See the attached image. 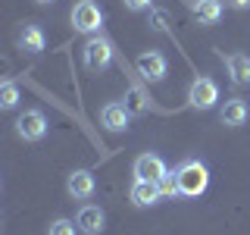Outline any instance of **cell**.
<instances>
[{"instance_id": "obj_1", "label": "cell", "mask_w": 250, "mask_h": 235, "mask_svg": "<svg viewBox=\"0 0 250 235\" xmlns=\"http://www.w3.org/2000/svg\"><path fill=\"white\" fill-rule=\"evenodd\" d=\"M178 172V188H182L185 198H200L209 185V172L200 160H185L182 166L175 169Z\"/></svg>"}, {"instance_id": "obj_7", "label": "cell", "mask_w": 250, "mask_h": 235, "mask_svg": "<svg viewBox=\"0 0 250 235\" xmlns=\"http://www.w3.org/2000/svg\"><path fill=\"white\" fill-rule=\"evenodd\" d=\"M94 188H97V179H94L91 169H75L72 176L66 179V191L72 194L75 201H88L94 194Z\"/></svg>"}, {"instance_id": "obj_11", "label": "cell", "mask_w": 250, "mask_h": 235, "mask_svg": "<svg viewBox=\"0 0 250 235\" xmlns=\"http://www.w3.org/2000/svg\"><path fill=\"white\" fill-rule=\"evenodd\" d=\"M47 47V35H44V28L41 25H35V22H25L19 31V50H25V53H41Z\"/></svg>"}, {"instance_id": "obj_16", "label": "cell", "mask_w": 250, "mask_h": 235, "mask_svg": "<svg viewBox=\"0 0 250 235\" xmlns=\"http://www.w3.org/2000/svg\"><path fill=\"white\" fill-rule=\"evenodd\" d=\"M16 104H19V88H16L13 82H3V85H0V107L13 110Z\"/></svg>"}, {"instance_id": "obj_17", "label": "cell", "mask_w": 250, "mask_h": 235, "mask_svg": "<svg viewBox=\"0 0 250 235\" xmlns=\"http://www.w3.org/2000/svg\"><path fill=\"white\" fill-rule=\"evenodd\" d=\"M160 191H163V198H175V194H182V188H178V172H166V176L160 179Z\"/></svg>"}, {"instance_id": "obj_14", "label": "cell", "mask_w": 250, "mask_h": 235, "mask_svg": "<svg viewBox=\"0 0 250 235\" xmlns=\"http://www.w3.org/2000/svg\"><path fill=\"white\" fill-rule=\"evenodd\" d=\"M222 122L225 125H231V129H238V125H244L247 122V116H250V107L244 104L241 97H231V100H225V107H222Z\"/></svg>"}, {"instance_id": "obj_13", "label": "cell", "mask_w": 250, "mask_h": 235, "mask_svg": "<svg viewBox=\"0 0 250 235\" xmlns=\"http://www.w3.org/2000/svg\"><path fill=\"white\" fill-rule=\"evenodd\" d=\"M100 122H104L106 132H125L128 129V110L122 104H106L100 110Z\"/></svg>"}, {"instance_id": "obj_19", "label": "cell", "mask_w": 250, "mask_h": 235, "mask_svg": "<svg viewBox=\"0 0 250 235\" xmlns=\"http://www.w3.org/2000/svg\"><path fill=\"white\" fill-rule=\"evenodd\" d=\"M125 3V10H131V13H138V10H147V6L153 3V0H122Z\"/></svg>"}, {"instance_id": "obj_4", "label": "cell", "mask_w": 250, "mask_h": 235, "mask_svg": "<svg viewBox=\"0 0 250 235\" xmlns=\"http://www.w3.org/2000/svg\"><path fill=\"white\" fill-rule=\"evenodd\" d=\"M82 57H84V66H88L91 72H104L109 63H113V47H109L104 38H91V41L82 47Z\"/></svg>"}, {"instance_id": "obj_12", "label": "cell", "mask_w": 250, "mask_h": 235, "mask_svg": "<svg viewBox=\"0 0 250 235\" xmlns=\"http://www.w3.org/2000/svg\"><path fill=\"white\" fill-rule=\"evenodd\" d=\"M191 13L200 19V25H216V22L222 19L225 6H222V0H194Z\"/></svg>"}, {"instance_id": "obj_9", "label": "cell", "mask_w": 250, "mask_h": 235, "mask_svg": "<svg viewBox=\"0 0 250 235\" xmlns=\"http://www.w3.org/2000/svg\"><path fill=\"white\" fill-rule=\"evenodd\" d=\"M75 223H78V229H82L84 235H100L104 226H106V213L97 207V204H84V207L78 210Z\"/></svg>"}, {"instance_id": "obj_10", "label": "cell", "mask_w": 250, "mask_h": 235, "mask_svg": "<svg viewBox=\"0 0 250 235\" xmlns=\"http://www.w3.org/2000/svg\"><path fill=\"white\" fill-rule=\"evenodd\" d=\"M166 163H163V157L156 154H141L135 160V179H147V182H160L163 176H166Z\"/></svg>"}, {"instance_id": "obj_21", "label": "cell", "mask_w": 250, "mask_h": 235, "mask_svg": "<svg viewBox=\"0 0 250 235\" xmlns=\"http://www.w3.org/2000/svg\"><path fill=\"white\" fill-rule=\"evenodd\" d=\"M38 3H50V0H38Z\"/></svg>"}, {"instance_id": "obj_6", "label": "cell", "mask_w": 250, "mask_h": 235, "mask_svg": "<svg viewBox=\"0 0 250 235\" xmlns=\"http://www.w3.org/2000/svg\"><path fill=\"white\" fill-rule=\"evenodd\" d=\"M138 72L147 78V82H163L169 72V63L166 57H163L160 50H147V53H141L138 57Z\"/></svg>"}, {"instance_id": "obj_18", "label": "cell", "mask_w": 250, "mask_h": 235, "mask_svg": "<svg viewBox=\"0 0 250 235\" xmlns=\"http://www.w3.org/2000/svg\"><path fill=\"white\" fill-rule=\"evenodd\" d=\"M75 229H78V223H72V219H53L47 235H75Z\"/></svg>"}, {"instance_id": "obj_8", "label": "cell", "mask_w": 250, "mask_h": 235, "mask_svg": "<svg viewBox=\"0 0 250 235\" xmlns=\"http://www.w3.org/2000/svg\"><path fill=\"white\" fill-rule=\"evenodd\" d=\"M128 198L135 207H153L156 201L163 198V191H160V182H147V179H135L128 188Z\"/></svg>"}, {"instance_id": "obj_3", "label": "cell", "mask_w": 250, "mask_h": 235, "mask_svg": "<svg viewBox=\"0 0 250 235\" xmlns=\"http://www.w3.org/2000/svg\"><path fill=\"white\" fill-rule=\"evenodd\" d=\"M188 100H191L194 110H213L216 100H219V85L207 75H197L188 88Z\"/></svg>"}, {"instance_id": "obj_5", "label": "cell", "mask_w": 250, "mask_h": 235, "mask_svg": "<svg viewBox=\"0 0 250 235\" xmlns=\"http://www.w3.org/2000/svg\"><path fill=\"white\" fill-rule=\"evenodd\" d=\"M16 135L25 141H41L47 135V116L41 110H25V113L16 119Z\"/></svg>"}, {"instance_id": "obj_15", "label": "cell", "mask_w": 250, "mask_h": 235, "mask_svg": "<svg viewBox=\"0 0 250 235\" xmlns=\"http://www.w3.org/2000/svg\"><path fill=\"white\" fill-rule=\"evenodd\" d=\"M225 66H229V75L234 85H250V57L247 53H229Z\"/></svg>"}, {"instance_id": "obj_20", "label": "cell", "mask_w": 250, "mask_h": 235, "mask_svg": "<svg viewBox=\"0 0 250 235\" xmlns=\"http://www.w3.org/2000/svg\"><path fill=\"white\" fill-rule=\"evenodd\" d=\"M231 6H238V10H244V6H250V0H229Z\"/></svg>"}, {"instance_id": "obj_2", "label": "cell", "mask_w": 250, "mask_h": 235, "mask_svg": "<svg viewBox=\"0 0 250 235\" xmlns=\"http://www.w3.org/2000/svg\"><path fill=\"white\" fill-rule=\"evenodd\" d=\"M72 28L82 35H94V31L104 28V13L94 0H78L72 6Z\"/></svg>"}]
</instances>
